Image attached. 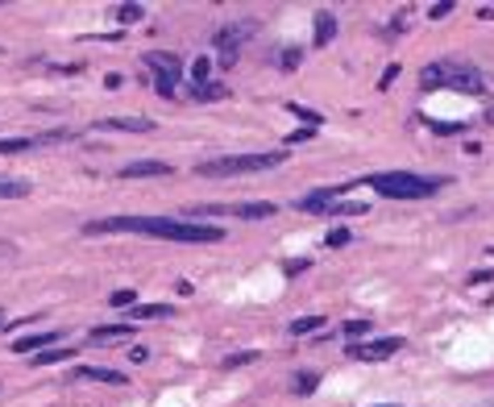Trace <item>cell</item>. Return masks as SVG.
Instances as JSON below:
<instances>
[{"label": "cell", "mask_w": 494, "mask_h": 407, "mask_svg": "<svg viewBox=\"0 0 494 407\" xmlns=\"http://www.w3.org/2000/svg\"><path fill=\"white\" fill-rule=\"evenodd\" d=\"M21 195H29V183H21V179H0V200H21Z\"/></svg>", "instance_id": "ffe728a7"}, {"label": "cell", "mask_w": 494, "mask_h": 407, "mask_svg": "<svg viewBox=\"0 0 494 407\" xmlns=\"http://www.w3.org/2000/svg\"><path fill=\"white\" fill-rule=\"evenodd\" d=\"M171 163H158V158H149V163H125L121 167V179H154V175H171Z\"/></svg>", "instance_id": "30bf717a"}, {"label": "cell", "mask_w": 494, "mask_h": 407, "mask_svg": "<svg viewBox=\"0 0 494 407\" xmlns=\"http://www.w3.org/2000/svg\"><path fill=\"white\" fill-rule=\"evenodd\" d=\"M308 138H312V129H299V133H291V138H287V145H295V142H308Z\"/></svg>", "instance_id": "8d00e7d4"}, {"label": "cell", "mask_w": 494, "mask_h": 407, "mask_svg": "<svg viewBox=\"0 0 494 407\" xmlns=\"http://www.w3.org/2000/svg\"><path fill=\"white\" fill-rule=\"evenodd\" d=\"M112 17L125 21V25H133V21H142V17H146V9H142V4H117V9H112Z\"/></svg>", "instance_id": "44dd1931"}, {"label": "cell", "mask_w": 494, "mask_h": 407, "mask_svg": "<svg viewBox=\"0 0 494 407\" xmlns=\"http://www.w3.org/2000/svg\"><path fill=\"white\" fill-rule=\"evenodd\" d=\"M478 17H482V21H490V17H494V4H486V9H478Z\"/></svg>", "instance_id": "74e56055"}, {"label": "cell", "mask_w": 494, "mask_h": 407, "mask_svg": "<svg viewBox=\"0 0 494 407\" xmlns=\"http://www.w3.org/2000/svg\"><path fill=\"white\" fill-rule=\"evenodd\" d=\"M54 341H58V333L50 329V333H29L21 336V341H13V354H33V349H54Z\"/></svg>", "instance_id": "7c38bea8"}, {"label": "cell", "mask_w": 494, "mask_h": 407, "mask_svg": "<svg viewBox=\"0 0 494 407\" xmlns=\"http://www.w3.org/2000/svg\"><path fill=\"white\" fill-rule=\"evenodd\" d=\"M108 304H112V308H133V304H137V295L125 287V291H112V295H108Z\"/></svg>", "instance_id": "484cf974"}, {"label": "cell", "mask_w": 494, "mask_h": 407, "mask_svg": "<svg viewBox=\"0 0 494 407\" xmlns=\"http://www.w3.org/2000/svg\"><path fill=\"white\" fill-rule=\"evenodd\" d=\"M142 63H146L154 75H162V79H183V58L179 54H171V50H149V54H142Z\"/></svg>", "instance_id": "52a82bcc"}, {"label": "cell", "mask_w": 494, "mask_h": 407, "mask_svg": "<svg viewBox=\"0 0 494 407\" xmlns=\"http://www.w3.org/2000/svg\"><path fill=\"white\" fill-rule=\"evenodd\" d=\"M0 329H4V311H0Z\"/></svg>", "instance_id": "f35d334b"}, {"label": "cell", "mask_w": 494, "mask_h": 407, "mask_svg": "<svg viewBox=\"0 0 494 407\" xmlns=\"http://www.w3.org/2000/svg\"><path fill=\"white\" fill-rule=\"evenodd\" d=\"M154 92L162 100H171L174 96V79H162V75H154Z\"/></svg>", "instance_id": "83f0119b"}, {"label": "cell", "mask_w": 494, "mask_h": 407, "mask_svg": "<svg viewBox=\"0 0 494 407\" xmlns=\"http://www.w3.org/2000/svg\"><path fill=\"white\" fill-rule=\"evenodd\" d=\"M399 79V67H387V75H382V79H378V88H391V83H395Z\"/></svg>", "instance_id": "e575fe53"}, {"label": "cell", "mask_w": 494, "mask_h": 407, "mask_svg": "<svg viewBox=\"0 0 494 407\" xmlns=\"http://www.w3.org/2000/svg\"><path fill=\"white\" fill-rule=\"evenodd\" d=\"M29 145H38V142H33V138H4V142H0V154H21Z\"/></svg>", "instance_id": "cb8c5ba5"}, {"label": "cell", "mask_w": 494, "mask_h": 407, "mask_svg": "<svg viewBox=\"0 0 494 407\" xmlns=\"http://www.w3.org/2000/svg\"><path fill=\"white\" fill-rule=\"evenodd\" d=\"M320 386V374H312V370H303V374H295V391L299 395H312Z\"/></svg>", "instance_id": "603a6c76"}, {"label": "cell", "mask_w": 494, "mask_h": 407, "mask_svg": "<svg viewBox=\"0 0 494 407\" xmlns=\"http://www.w3.org/2000/svg\"><path fill=\"white\" fill-rule=\"evenodd\" d=\"M403 349V336H382V341H370V345H349V358L357 361H382Z\"/></svg>", "instance_id": "8992f818"}, {"label": "cell", "mask_w": 494, "mask_h": 407, "mask_svg": "<svg viewBox=\"0 0 494 407\" xmlns=\"http://www.w3.org/2000/svg\"><path fill=\"white\" fill-rule=\"evenodd\" d=\"M345 192H349V183H332V187H320V192L303 195V200H299V208H303V212H324L328 204H337V200H341Z\"/></svg>", "instance_id": "ba28073f"}, {"label": "cell", "mask_w": 494, "mask_h": 407, "mask_svg": "<svg viewBox=\"0 0 494 407\" xmlns=\"http://www.w3.org/2000/svg\"><path fill=\"white\" fill-rule=\"evenodd\" d=\"M92 341H129L133 336V324H104V329H92Z\"/></svg>", "instance_id": "9a60e30c"}, {"label": "cell", "mask_w": 494, "mask_h": 407, "mask_svg": "<svg viewBox=\"0 0 494 407\" xmlns=\"http://www.w3.org/2000/svg\"><path fill=\"white\" fill-rule=\"evenodd\" d=\"M308 266H312V258H295V262H287L283 270H287V274H303Z\"/></svg>", "instance_id": "836d02e7"}, {"label": "cell", "mask_w": 494, "mask_h": 407, "mask_svg": "<svg viewBox=\"0 0 494 407\" xmlns=\"http://www.w3.org/2000/svg\"><path fill=\"white\" fill-rule=\"evenodd\" d=\"M71 374H75V378H88V383H112V386H125V374H121V370H104V366H75Z\"/></svg>", "instance_id": "8fae6325"}, {"label": "cell", "mask_w": 494, "mask_h": 407, "mask_svg": "<svg viewBox=\"0 0 494 407\" xmlns=\"http://www.w3.org/2000/svg\"><path fill=\"white\" fill-rule=\"evenodd\" d=\"M79 349H46V354H33V366H58V361H71Z\"/></svg>", "instance_id": "e0dca14e"}, {"label": "cell", "mask_w": 494, "mask_h": 407, "mask_svg": "<svg viewBox=\"0 0 494 407\" xmlns=\"http://www.w3.org/2000/svg\"><path fill=\"white\" fill-rule=\"evenodd\" d=\"M420 88L424 92H441V88H453L461 96H486V79L482 71H473L470 63H457V58H436L420 71Z\"/></svg>", "instance_id": "7a4b0ae2"}, {"label": "cell", "mask_w": 494, "mask_h": 407, "mask_svg": "<svg viewBox=\"0 0 494 407\" xmlns=\"http://www.w3.org/2000/svg\"><path fill=\"white\" fill-rule=\"evenodd\" d=\"M191 96H196V100H224V96H228V88H221V83H212V79H208V83H196V88H191Z\"/></svg>", "instance_id": "d6986e66"}, {"label": "cell", "mask_w": 494, "mask_h": 407, "mask_svg": "<svg viewBox=\"0 0 494 407\" xmlns=\"http://www.w3.org/2000/svg\"><path fill=\"white\" fill-rule=\"evenodd\" d=\"M324 245H328V249H341V245H349V229H332V233L324 237Z\"/></svg>", "instance_id": "4316f807"}, {"label": "cell", "mask_w": 494, "mask_h": 407, "mask_svg": "<svg viewBox=\"0 0 494 407\" xmlns=\"http://www.w3.org/2000/svg\"><path fill=\"white\" fill-rule=\"evenodd\" d=\"M287 163V150H266V154H233V158H212L199 163L204 179H228V175H253V170H274Z\"/></svg>", "instance_id": "277c9868"}, {"label": "cell", "mask_w": 494, "mask_h": 407, "mask_svg": "<svg viewBox=\"0 0 494 407\" xmlns=\"http://www.w3.org/2000/svg\"><path fill=\"white\" fill-rule=\"evenodd\" d=\"M258 34V21L253 17H246V21H233V25H221L216 34H212V42H216V50L224 54V63H237V54H241V46H246L249 38Z\"/></svg>", "instance_id": "5b68a950"}, {"label": "cell", "mask_w": 494, "mask_h": 407, "mask_svg": "<svg viewBox=\"0 0 494 407\" xmlns=\"http://www.w3.org/2000/svg\"><path fill=\"white\" fill-rule=\"evenodd\" d=\"M453 13V0H436L432 9H428V17H448Z\"/></svg>", "instance_id": "1f68e13d"}, {"label": "cell", "mask_w": 494, "mask_h": 407, "mask_svg": "<svg viewBox=\"0 0 494 407\" xmlns=\"http://www.w3.org/2000/svg\"><path fill=\"white\" fill-rule=\"evenodd\" d=\"M258 358H262V354H253V349H249V354H233V358L224 361V366L233 370V366H246V361H258Z\"/></svg>", "instance_id": "4dcf8cb0"}, {"label": "cell", "mask_w": 494, "mask_h": 407, "mask_svg": "<svg viewBox=\"0 0 494 407\" xmlns=\"http://www.w3.org/2000/svg\"><path fill=\"white\" fill-rule=\"evenodd\" d=\"M278 208H274L270 200H258V204H224V216H246V220H266V216H274Z\"/></svg>", "instance_id": "9c48e42d"}, {"label": "cell", "mask_w": 494, "mask_h": 407, "mask_svg": "<svg viewBox=\"0 0 494 407\" xmlns=\"http://www.w3.org/2000/svg\"><path fill=\"white\" fill-rule=\"evenodd\" d=\"M387 407H391V403H387Z\"/></svg>", "instance_id": "ab89813d"}, {"label": "cell", "mask_w": 494, "mask_h": 407, "mask_svg": "<svg viewBox=\"0 0 494 407\" xmlns=\"http://www.w3.org/2000/svg\"><path fill=\"white\" fill-rule=\"evenodd\" d=\"M366 212V204H328L320 216H362Z\"/></svg>", "instance_id": "7402d4cb"}, {"label": "cell", "mask_w": 494, "mask_h": 407, "mask_svg": "<svg viewBox=\"0 0 494 407\" xmlns=\"http://www.w3.org/2000/svg\"><path fill=\"white\" fill-rule=\"evenodd\" d=\"M162 316H174L171 304H133V320H162Z\"/></svg>", "instance_id": "2e32d148"}, {"label": "cell", "mask_w": 494, "mask_h": 407, "mask_svg": "<svg viewBox=\"0 0 494 407\" xmlns=\"http://www.w3.org/2000/svg\"><path fill=\"white\" fill-rule=\"evenodd\" d=\"M208 71H212V58L199 54L196 63H191V79H196V83H208Z\"/></svg>", "instance_id": "d4e9b609"}, {"label": "cell", "mask_w": 494, "mask_h": 407, "mask_svg": "<svg viewBox=\"0 0 494 407\" xmlns=\"http://www.w3.org/2000/svg\"><path fill=\"white\" fill-rule=\"evenodd\" d=\"M366 187H374L387 200H428L441 187H448V179L441 175H411V170H382V175H370Z\"/></svg>", "instance_id": "3957f363"}, {"label": "cell", "mask_w": 494, "mask_h": 407, "mask_svg": "<svg viewBox=\"0 0 494 407\" xmlns=\"http://www.w3.org/2000/svg\"><path fill=\"white\" fill-rule=\"evenodd\" d=\"M432 129H436V133H461L466 125H441V120H432Z\"/></svg>", "instance_id": "d590c367"}, {"label": "cell", "mask_w": 494, "mask_h": 407, "mask_svg": "<svg viewBox=\"0 0 494 407\" xmlns=\"http://www.w3.org/2000/svg\"><path fill=\"white\" fill-rule=\"evenodd\" d=\"M83 233H137V237H158V241H187V245H216L224 241V229L216 225H199V220H171V216H104L83 225Z\"/></svg>", "instance_id": "6da1fadb"}, {"label": "cell", "mask_w": 494, "mask_h": 407, "mask_svg": "<svg viewBox=\"0 0 494 407\" xmlns=\"http://www.w3.org/2000/svg\"><path fill=\"white\" fill-rule=\"evenodd\" d=\"M291 113H295V117H303V120H308V129H316V125H320V113H312V108H299V104H291Z\"/></svg>", "instance_id": "f1b7e54d"}, {"label": "cell", "mask_w": 494, "mask_h": 407, "mask_svg": "<svg viewBox=\"0 0 494 407\" xmlns=\"http://www.w3.org/2000/svg\"><path fill=\"white\" fill-rule=\"evenodd\" d=\"M370 333V320H345V336H366Z\"/></svg>", "instance_id": "f546056e"}, {"label": "cell", "mask_w": 494, "mask_h": 407, "mask_svg": "<svg viewBox=\"0 0 494 407\" xmlns=\"http://www.w3.org/2000/svg\"><path fill=\"white\" fill-rule=\"evenodd\" d=\"M312 38H316V46H328L337 38V17L332 13H316V34Z\"/></svg>", "instance_id": "5bb4252c"}, {"label": "cell", "mask_w": 494, "mask_h": 407, "mask_svg": "<svg viewBox=\"0 0 494 407\" xmlns=\"http://www.w3.org/2000/svg\"><path fill=\"white\" fill-rule=\"evenodd\" d=\"M320 329H324V316H299V320H291V333H295V336L320 333Z\"/></svg>", "instance_id": "ac0fdd59"}, {"label": "cell", "mask_w": 494, "mask_h": 407, "mask_svg": "<svg viewBox=\"0 0 494 407\" xmlns=\"http://www.w3.org/2000/svg\"><path fill=\"white\" fill-rule=\"evenodd\" d=\"M278 67H283V71H295L299 67V50H287V54L278 58Z\"/></svg>", "instance_id": "d6a6232c"}, {"label": "cell", "mask_w": 494, "mask_h": 407, "mask_svg": "<svg viewBox=\"0 0 494 407\" xmlns=\"http://www.w3.org/2000/svg\"><path fill=\"white\" fill-rule=\"evenodd\" d=\"M100 129H129V133H154V120H137V117H108L96 120Z\"/></svg>", "instance_id": "4fadbf2b"}]
</instances>
